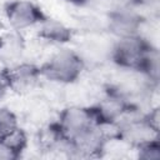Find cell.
<instances>
[{
    "mask_svg": "<svg viewBox=\"0 0 160 160\" xmlns=\"http://www.w3.org/2000/svg\"><path fill=\"white\" fill-rule=\"evenodd\" d=\"M141 26V18L128 9H120L112 12L109 18V29L119 38L138 35Z\"/></svg>",
    "mask_w": 160,
    "mask_h": 160,
    "instance_id": "obj_7",
    "label": "cell"
},
{
    "mask_svg": "<svg viewBox=\"0 0 160 160\" xmlns=\"http://www.w3.org/2000/svg\"><path fill=\"white\" fill-rule=\"evenodd\" d=\"M138 70L145 74L151 81H155V82L158 81L159 79V52L156 49L151 46L148 49Z\"/></svg>",
    "mask_w": 160,
    "mask_h": 160,
    "instance_id": "obj_11",
    "label": "cell"
},
{
    "mask_svg": "<svg viewBox=\"0 0 160 160\" xmlns=\"http://www.w3.org/2000/svg\"><path fill=\"white\" fill-rule=\"evenodd\" d=\"M139 158L146 159V160H154L160 158V145L158 139L150 140L148 142H144L139 146Z\"/></svg>",
    "mask_w": 160,
    "mask_h": 160,
    "instance_id": "obj_14",
    "label": "cell"
},
{
    "mask_svg": "<svg viewBox=\"0 0 160 160\" xmlns=\"http://www.w3.org/2000/svg\"><path fill=\"white\" fill-rule=\"evenodd\" d=\"M128 102L120 95H109L91 109L96 124H114L128 111Z\"/></svg>",
    "mask_w": 160,
    "mask_h": 160,
    "instance_id": "obj_6",
    "label": "cell"
},
{
    "mask_svg": "<svg viewBox=\"0 0 160 160\" xmlns=\"http://www.w3.org/2000/svg\"><path fill=\"white\" fill-rule=\"evenodd\" d=\"M39 35L52 42H66L71 38V31L62 22L54 19H45L41 22Z\"/></svg>",
    "mask_w": 160,
    "mask_h": 160,
    "instance_id": "obj_10",
    "label": "cell"
},
{
    "mask_svg": "<svg viewBox=\"0 0 160 160\" xmlns=\"http://www.w3.org/2000/svg\"><path fill=\"white\" fill-rule=\"evenodd\" d=\"M24 50L22 40L18 35H6L0 38V62L14 66L21 58Z\"/></svg>",
    "mask_w": 160,
    "mask_h": 160,
    "instance_id": "obj_9",
    "label": "cell"
},
{
    "mask_svg": "<svg viewBox=\"0 0 160 160\" xmlns=\"http://www.w3.org/2000/svg\"><path fill=\"white\" fill-rule=\"evenodd\" d=\"M95 118L91 109L84 108H69L66 109L60 118L59 129L62 136L69 141L74 136L79 135L84 130L95 125Z\"/></svg>",
    "mask_w": 160,
    "mask_h": 160,
    "instance_id": "obj_3",
    "label": "cell"
},
{
    "mask_svg": "<svg viewBox=\"0 0 160 160\" xmlns=\"http://www.w3.org/2000/svg\"><path fill=\"white\" fill-rule=\"evenodd\" d=\"M132 2L141 8H158L160 4V0H132Z\"/></svg>",
    "mask_w": 160,
    "mask_h": 160,
    "instance_id": "obj_16",
    "label": "cell"
},
{
    "mask_svg": "<svg viewBox=\"0 0 160 160\" xmlns=\"http://www.w3.org/2000/svg\"><path fill=\"white\" fill-rule=\"evenodd\" d=\"M18 128L15 115L8 109H0V141Z\"/></svg>",
    "mask_w": 160,
    "mask_h": 160,
    "instance_id": "obj_13",
    "label": "cell"
},
{
    "mask_svg": "<svg viewBox=\"0 0 160 160\" xmlns=\"http://www.w3.org/2000/svg\"><path fill=\"white\" fill-rule=\"evenodd\" d=\"M6 16L11 26L19 30L32 26L35 24H41L46 19L38 6L26 0L10 2L6 8Z\"/></svg>",
    "mask_w": 160,
    "mask_h": 160,
    "instance_id": "obj_4",
    "label": "cell"
},
{
    "mask_svg": "<svg viewBox=\"0 0 160 160\" xmlns=\"http://www.w3.org/2000/svg\"><path fill=\"white\" fill-rule=\"evenodd\" d=\"M16 156H18V154H15L5 144L0 142V159H14Z\"/></svg>",
    "mask_w": 160,
    "mask_h": 160,
    "instance_id": "obj_15",
    "label": "cell"
},
{
    "mask_svg": "<svg viewBox=\"0 0 160 160\" xmlns=\"http://www.w3.org/2000/svg\"><path fill=\"white\" fill-rule=\"evenodd\" d=\"M66 1H69V2H71V4H75V5H84V4H86L89 0H66Z\"/></svg>",
    "mask_w": 160,
    "mask_h": 160,
    "instance_id": "obj_17",
    "label": "cell"
},
{
    "mask_svg": "<svg viewBox=\"0 0 160 160\" xmlns=\"http://www.w3.org/2000/svg\"><path fill=\"white\" fill-rule=\"evenodd\" d=\"M2 91H4V89H0V98H1V94H2Z\"/></svg>",
    "mask_w": 160,
    "mask_h": 160,
    "instance_id": "obj_18",
    "label": "cell"
},
{
    "mask_svg": "<svg viewBox=\"0 0 160 160\" xmlns=\"http://www.w3.org/2000/svg\"><path fill=\"white\" fill-rule=\"evenodd\" d=\"M40 70L30 64H16L4 74L6 86L18 92H24L32 89L36 84Z\"/></svg>",
    "mask_w": 160,
    "mask_h": 160,
    "instance_id": "obj_5",
    "label": "cell"
},
{
    "mask_svg": "<svg viewBox=\"0 0 160 160\" xmlns=\"http://www.w3.org/2000/svg\"><path fill=\"white\" fill-rule=\"evenodd\" d=\"M82 70L81 58L70 50H61L55 54L40 70L48 79L58 82H72Z\"/></svg>",
    "mask_w": 160,
    "mask_h": 160,
    "instance_id": "obj_1",
    "label": "cell"
},
{
    "mask_svg": "<svg viewBox=\"0 0 160 160\" xmlns=\"http://www.w3.org/2000/svg\"><path fill=\"white\" fill-rule=\"evenodd\" d=\"M122 136L130 142L140 146L144 142L158 139V130H155L144 118L126 124L122 129Z\"/></svg>",
    "mask_w": 160,
    "mask_h": 160,
    "instance_id": "obj_8",
    "label": "cell"
},
{
    "mask_svg": "<svg viewBox=\"0 0 160 160\" xmlns=\"http://www.w3.org/2000/svg\"><path fill=\"white\" fill-rule=\"evenodd\" d=\"M0 142H2V144H5L9 149H11L15 154H18L19 155V152L25 148V145H26V135H25V132L21 130V129H19V128H16L15 130H12L2 141H0Z\"/></svg>",
    "mask_w": 160,
    "mask_h": 160,
    "instance_id": "obj_12",
    "label": "cell"
},
{
    "mask_svg": "<svg viewBox=\"0 0 160 160\" xmlns=\"http://www.w3.org/2000/svg\"><path fill=\"white\" fill-rule=\"evenodd\" d=\"M150 45L139 35L120 38L112 49V59L121 68L139 69V65Z\"/></svg>",
    "mask_w": 160,
    "mask_h": 160,
    "instance_id": "obj_2",
    "label": "cell"
}]
</instances>
